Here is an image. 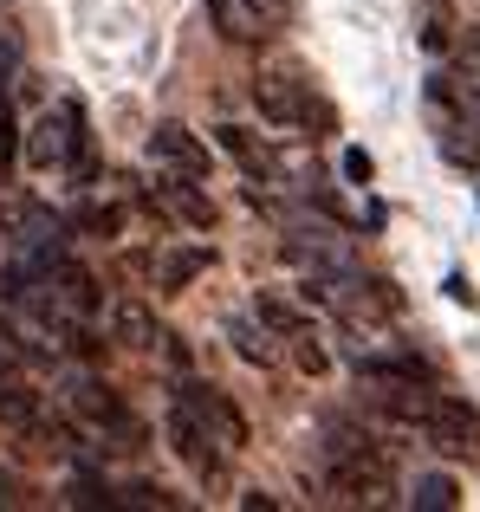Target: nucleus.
<instances>
[{"label": "nucleus", "instance_id": "nucleus-1", "mask_svg": "<svg viewBox=\"0 0 480 512\" xmlns=\"http://www.w3.org/2000/svg\"><path fill=\"white\" fill-rule=\"evenodd\" d=\"M377 409L429 448L480 461V415L461 396H448L442 383H377Z\"/></svg>", "mask_w": 480, "mask_h": 512}, {"label": "nucleus", "instance_id": "nucleus-2", "mask_svg": "<svg viewBox=\"0 0 480 512\" xmlns=\"http://www.w3.org/2000/svg\"><path fill=\"white\" fill-rule=\"evenodd\" d=\"M325 487L338 493L344 506H390L396 474H390V454L377 441L351 435V428H331L325 441Z\"/></svg>", "mask_w": 480, "mask_h": 512}, {"label": "nucleus", "instance_id": "nucleus-3", "mask_svg": "<svg viewBox=\"0 0 480 512\" xmlns=\"http://www.w3.org/2000/svg\"><path fill=\"white\" fill-rule=\"evenodd\" d=\"M26 169H33V175L72 169L78 182L91 175V163H85V117H78V104H59V111H46L33 130H26Z\"/></svg>", "mask_w": 480, "mask_h": 512}, {"label": "nucleus", "instance_id": "nucleus-4", "mask_svg": "<svg viewBox=\"0 0 480 512\" xmlns=\"http://www.w3.org/2000/svg\"><path fill=\"white\" fill-rule=\"evenodd\" d=\"M65 409H72L91 435H104L111 448H124V454L143 448V422L124 409V396H117L111 383H98V376H72V383H65Z\"/></svg>", "mask_w": 480, "mask_h": 512}, {"label": "nucleus", "instance_id": "nucleus-5", "mask_svg": "<svg viewBox=\"0 0 480 512\" xmlns=\"http://www.w3.org/2000/svg\"><path fill=\"white\" fill-rule=\"evenodd\" d=\"M247 98H253V111H260V124H273V130H305L312 117H325L299 72H253Z\"/></svg>", "mask_w": 480, "mask_h": 512}, {"label": "nucleus", "instance_id": "nucleus-6", "mask_svg": "<svg viewBox=\"0 0 480 512\" xmlns=\"http://www.w3.org/2000/svg\"><path fill=\"white\" fill-rule=\"evenodd\" d=\"M169 448H176L182 467H189V474H202V480H221V467H228V448L208 435V422L182 396H169Z\"/></svg>", "mask_w": 480, "mask_h": 512}, {"label": "nucleus", "instance_id": "nucleus-7", "mask_svg": "<svg viewBox=\"0 0 480 512\" xmlns=\"http://www.w3.org/2000/svg\"><path fill=\"white\" fill-rule=\"evenodd\" d=\"M176 396H182V402H189V409H195V415H202V422H208V435H215V441H221V448H228V454H240V448H247V415H240V409H234V402H228V396H221V389H215V383H195V376H189V370H182V383H176Z\"/></svg>", "mask_w": 480, "mask_h": 512}, {"label": "nucleus", "instance_id": "nucleus-8", "mask_svg": "<svg viewBox=\"0 0 480 512\" xmlns=\"http://www.w3.org/2000/svg\"><path fill=\"white\" fill-rule=\"evenodd\" d=\"M150 201L163 214H176L182 227H195V234H208V227H215V201H208V188L195 182V175H176V169L156 175V182H150Z\"/></svg>", "mask_w": 480, "mask_h": 512}, {"label": "nucleus", "instance_id": "nucleus-9", "mask_svg": "<svg viewBox=\"0 0 480 512\" xmlns=\"http://www.w3.org/2000/svg\"><path fill=\"white\" fill-rule=\"evenodd\" d=\"M150 163H156V169H176V175H195V182H208V143L195 137L189 124H156V130H150Z\"/></svg>", "mask_w": 480, "mask_h": 512}, {"label": "nucleus", "instance_id": "nucleus-10", "mask_svg": "<svg viewBox=\"0 0 480 512\" xmlns=\"http://www.w3.org/2000/svg\"><path fill=\"white\" fill-rule=\"evenodd\" d=\"M215 137H221V150H228L234 163H240V175H247V195L260 201V188H266V182H279V156L266 150V143L253 137L247 124H221Z\"/></svg>", "mask_w": 480, "mask_h": 512}, {"label": "nucleus", "instance_id": "nucleus-11", "mask_svg": "<svg viewBox=\"0 0 480 512\" xmlns=\"http://www.w3.org/2000/svg\"><path fill=\"white\" fill-rule=\"evenodd\" d=\"M208 13H215L228 46H260L266 39V7H253V0H208Z\"/></svg>", "mask_w": 480, "mask_h": 512}, {"label": "nucleus", "instance_id": "nucleus-12", "mask_svg": "<svg viewBox=\"0 0 480 512\" xmlns=\"http://www.w3.org/2000/svg\"><path fill=\"white\" fill-rule=\"evenodd\" d=\"M111 331H117V344L124 350H163L169 331L150 318V305H137V299H117L111 305Z\"/></svg>", "mask_w": 480, "mask_h": 512}, {"label": "nucleus", "instance_id": "nucleus-13", "mask_svg": "<svg viewBox=\"0 0 480 512\" xmlns=\"http://www.w3.org/2000/svg\"><path fill=\"white\" fill-rule=\"evenodd\" d=\"M435 150H442V163H455V169H480V111L474 117H442Z\"/></svg>", "mask_w": 480, "mask_h": 512}, {"label": "nucleus", "instance_id": "nucleus-14", "mask_svg": "<svg viewBox=\"0 0 480 512\" xmlns=\"http://www.w3.org/2000/svg\"><path fill=\"white\" fill-rule=\"evenodd\" d=\"M208 266H215V247H169V253H156V286L189 292V279H202Z\"/></svg>", "mask_w": 480, "mask_h": 512}, {"label": "nucleus", "instance_id": "nucleus-15", "mask_svg": "<svg viewBox=\"0 0 480 512\" xmlns=\"http://www.w3.org/2000/svg\"><path fill=\"white\" fill-rule=\"evenodd\" d=\"M228 344H234L240 363H253V370H273L279 363V344H273V331H266L260 318H228Z\"/></svg>", "mask_w": 480, "mask_h": 512}, {"label": "nucleus", "instance_id": "nucleus-16", "mask_svg": "<svg viewBox=\"0 0 480 512\" xmlns=\"http://www.w3.org/2000/svg\"><path fill=\"white\" fill-rule=\"evenodd\" d=\"M253 318H260L273 338H305V331H312V318H305L299 305H286L279 292H260V299H253Z\"/></svg>", "mask_w": 480, "mask_h": 512}, {"label": "nucleus", "instance_id": "nucleus-17", "mask_svg": "<svg viewBox=\"0 0 480 512\" xmlns=\"http://www.w3.org/2000/svg\"><path fill=\"white\" fill-rule=\"evenodd\" d=\"M72 227H78V234H98V240H117V234H124V208L104 201V195H85L78 214H72Z\"/></svg>", "mask_w": 480, "mask_h": 512}, {"label": "nucleus", "instance_id": "nucleus-18", "mask_svg": "<svg viewBox=\"0 0 480 512\" xmlns=\"http://www.w3.org/2000/svg\"><path fill=\"white\" fill-rule=\"evenodd\" d=\"M409 506L416 512H448V506H461V487L448 474H422L416 487H409Z\"/></svg>", "mask_w": 480, "mask_h": 512}, {"label": "nucleus", "instance_id": "nucleus-19", "mask_svg": "<svg viewBox=\"0 0 480 512\" xmlns=\"http://www.w3.org/2000/svg\"><path fill=\"white\" fill-rule=\"evenodd\" d=\"M65 500H72V506H117V493L104 487L91 467H78V474H72V493H65Z\"/></svg>", "mask_w": 480, "mask_h": 512}, {"label": "nucleus", "instance_id": "nucleus-20", "mask_svg": "<svg viewBox=\"0 0 480 512\" xmlns=\"http://www.w3.org/2000/svg\"><path fill=\"white\" fill-rule=\"evenodd\" d=\"M20 363H26V344H20V331L0 318V383H20Z\"/></svg>", "mask_w": 480, "mask_h": 512}, {"label": "nucleus", "instance_id": "nucleus-21", "mask_svg": "<svg viewBox=\"0 0 480 512\" xmlns=\"http://www.w3.org/2000/svg\"><path fill=\"white\" fill-rule=\"evenodd\" d=\"M292 344H299V370H305V376H325V370H331V357H325V344H318V338H312V331H305V338H292Z\"/></svg>", "mask_w": 480, "mask_h": 512}, {"label": "nucleus", "instance_id": "nucleus-22", "mask_svg": "<svg viewBox=\"0 0 480 512\" xmlns=\"http://www.w3.org/2000/svg\"><path fill=\"white\" fill-rule=\"evenodd\" d=\"M117 506H176V500H169L163 487H150V480H137V487H130V493H124Z\"/></svg>", "mask_w": 480, "mask_h": 512}, {"label": "nucleus", "instance_id": "nucleus-23", "mask_svg": "<svg viewBox=\"0 0 480 512\" xmlns=\"http://www.w3.org/2000/svg\"><path fill=\"white\" fill-rule=\"evenodd\" d=\"M344 182H351V188H370V156L364 150H344Z\"/></svg>", "mask_w": 480, "mask_h": 512}, {"label": "nucleus", "instance_id": "nucleus-24", "mask_svg": "<svg viewBox=\"0 0 480 512\" xmlns=\"http://www.w3.org/2000/svg\"><path fill=\"white\" fill-rule=\"evenodd\" d=\"M442 20H480V0H429Z\"/></svg>", "mask_w": 480, "mask_h": 512}, {"label": "nucleus", "instance_id": "nucleus-25", "mask_svg": "<svg viewBox=\"0 0 480 512\" xmlns=\"http://www.w3.org/2000/svg\"><path fill=\"white\" fill-rule=\"evenodd\" d=\"M0 506H26V487H20L13 467H0Z\"/></svg>", "mask_w": 480, "mask_h": 512}, {"label": "nucleus", "instance_id": "nucleus-26", "mask_svg": "<svg viewBox=\"0 0 480 512\" xmlns=\"http://www.w3.org/2000/svg\"><path fill=\"white\" fill-rule=\"evenodd\" d=\"M240 506H247V512H279L273 493H240Z\"/></svg>", "mask_w": 480, "mask_h": 512}]
</instances>
